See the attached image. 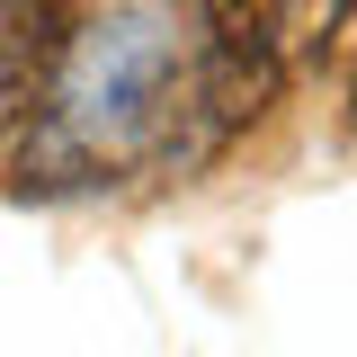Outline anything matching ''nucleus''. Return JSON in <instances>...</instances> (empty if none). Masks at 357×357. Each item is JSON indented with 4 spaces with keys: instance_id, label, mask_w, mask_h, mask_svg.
Wrapping results in <instances>:
<instances>
[{
    "instance_id": "1",
    "label": "nucleus",
    "mask_w": 357,
    "mask_h": 357,
    "mask_svg": "<svg viewBox=\"0 0 357 357\" xmlns=\"http://www.w3.org/2000/svg\"><path fill=\"white\" fill-rule=\"evenodd\" d=\"M178 27L161 9H116V18H81L63 63H54V98L45 116L18 134V197H72L98 178L134 170L152 152V134L178 98Z\"/></svg>"
},
{
    "instance_id": "2",
    "label": "nucleus",
    "mask_w": 357,
    "mask_h": 357,
    "mask_svg": "<svg viewBox=\"0 0 357 357\" xmlns=\"http://www.w3.org/2000/svg\"><path fill=\"white\" fill-rule=\"evenodd\" d=\"M286 9L295 0H197L206 18V45H197V72H188V98L178 116H197V152H215L223 134H241L277 98V72H286Z\"/></svg>"
},
{
    "instance_id": "3",
    "label": "nucleus",
    "mask_w": 357,
    "mask_h": 357,
    "mask_svg": "<svg viewBox=\"0 0 357 357\" xmlns=\"http://www.w3.org/2000/svg\"><path fill=\"white\" fill-rule=\"evenodd\" d=\"M331 27H340V36H349V0H331Z\"/></svg>"
}]
</instances>
